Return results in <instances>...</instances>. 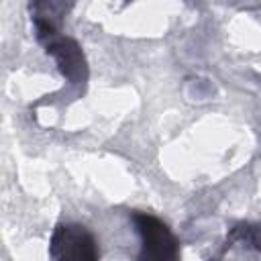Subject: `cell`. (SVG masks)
<instances>
[{"instance_id":"cell-1","label":"cell","mask_w":261,"mask_h":261,"mask_svg":"<svg viewBox=\"0 0 261 261\" xmlns=\"http://www.w3.org/2000/svg\"><path fill=\"white\" fill-rule=\"evenodd\" d=\"M35 31L37 39L45 45V51L57 61L63 77H67L71 84H84L88 80V65L80 45L73 39L59 35L53 22L43 16H35Z\"/></svg>"},{"instance_id":"cell-2","label":"cell","mask_w":261,"mask_h":261,"mask_svg":"<svg viewBox=\"0 0 261 261\" xmlns=\"http://www.w3.org/2000/svg\"><path fill=\"white\" fill-rule=\"evenodd\" d=\"M133 222L141 234L137 261H179V241L163 220L147 212H133Z\"/></svg>"},{"instance_id":"cell-3","label":"cell","mask_w":261,"mask_h":261,"mask_svg":"<svg viewBox=\"0 0 261 261\" xmlns=\"http://www.w3.org/2000/svg\"><path fill=\"white\" fill-rule=\"evenodd\" d=\"M98 243L82 224H57L49 241V261H98Z\"/></svg>"},{"instance_id":"cell-4","label":"cell","mask_w":261,"mask_h":261,"mask_svg":"<svg viewBox=\"0 0 261 261\" xmlns=\"http://www.w3.org/2000/svg\"><path fill=\"white\" fill-rule=\"evenodd\" d=\"M232 243H245L249 247L261 249V224L241 222V224L232 226L228 237H226V247H232Z\"/></svg>"}]
</instances>
